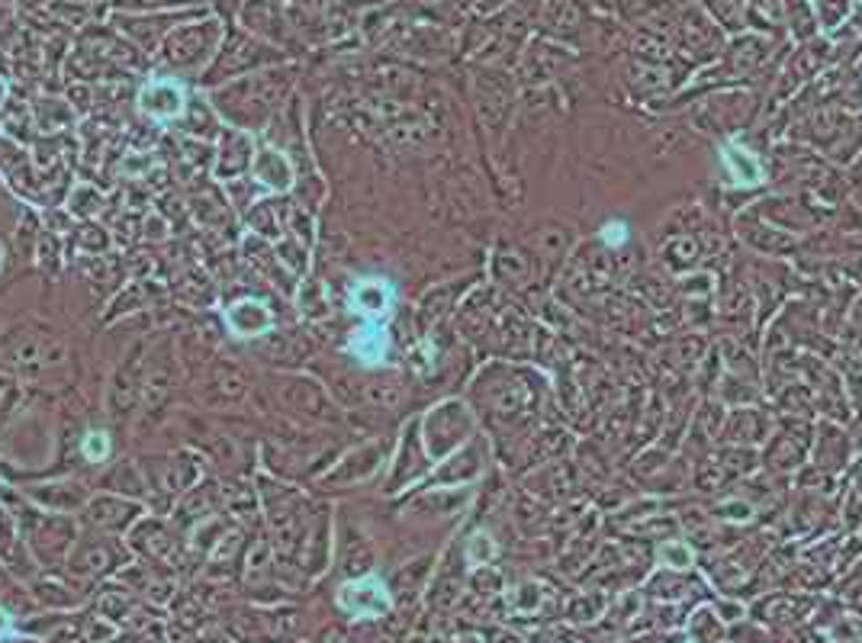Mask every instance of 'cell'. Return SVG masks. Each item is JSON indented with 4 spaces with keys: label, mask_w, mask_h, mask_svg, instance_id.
<instances>
[{
    "label": "cell",
    "mask_w": 862,
    "mask_h": 643,
    "mask_svg": "<svg viewBox=\"0 0 862 643\" xmlns=\"http://www.w3.org/2000/svg\"><path fill=\"white\" fill-rule=\"evenodd\" d=\"M338 602L345 605V611L351 615H380L386 611V592H383L376 582H351V586L341 588Z\"/></svg>",
    "instance_id": "6da1fadb"
},
{
    "label": "cell",
    "mask_w": 862,
    "mask_h": 643,
    "mask_svg": "<svg viewBox=\"0 0 862 643\" xmlns=\"http://www.w3.org/2000/svg\"><path fill=\"white\" fill-rule=\"evenodd\" d=\"M229 318H232V326L238 328V332H261V328H267V312H265V306L261 303H238V306H232V312H229Z\"/></svg>",
    "instance_id": "7a4b0ae2"
},
{
    "label": "cell",
    "mask_w": 862,
    "mask_h": 643,
    "mask_svg": "<svg viewBox=\"0 0 862 643\" xmlns=\"http://www.w3.org/2000/svg\"><path fill=\"white\" fill-rule=\"evenodd\" d=\"M386 303H390V296H386V286H380V284H364L355 296L357 309H367V312H380Z\"/></svg>",
    "instance_id": "3957f363"
},
{
    "label": "cell",
    "mask_w": 862,
    "mask_h": 643,
    "mask_svg": "<svg viewBox=\"0 0 862 643\" xmlns=\"http://www.w3.org/2000/svg\"><path fill=\"white\" fill-rule=\"evenodd\" d=\"M87 457H91V460H104L106 457V437L104 435L87 437Z\"/></svg>",
    "instance_id": "277c9868"
},
{
    "label": "cell",
    "mask_w": 862,
    "mask_h": 643,
    "mask_svg": "<svg viewBox=\"0 0 862 643\" xmlns=\"http://www.w3.org/2000/svg\"><path fill=\"white\" fill-rule=\"evenodd\" d=\"M667 554H669V557H667L669 563H679V567H682V563H688V557H679V554H686V550H682V547H669Z\"/></svg>",
    "instance_id": "5b68a950"
}]
</instances>
